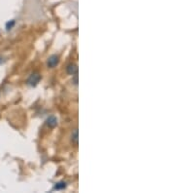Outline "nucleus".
I'll return each instance as SVG.
<instances>
[{
	"label": "nucleus",
	"mask_w": 175,
	"mask_h": 193,
	"mask_svg": "<svg viewBox=\"0 0 175 193\" xmlns=\"http://www.w3.org/2000/svg\"><path fill=\"white\" fill-rule=\"evenodd\" d=\"M41 80V75L35 72V73H32L30 76H29V78L27 79V84L30 85V86H36L39 81Z\"/></svg>",
	"instance_id": "f257e3e1"
},
{
	"label": "nucleus",
	"mask_w": 175,
	"mask_h": 193,
	"mask_svg": "<svg viewBox=\"0 0 175 193\" xmlns=\"http://www.w3.org/2000/svg\"><path fill=\"white\" fill-rule=\"evenodd\" d=\"M0 62H1V59H0Z\"/></svg>",
	"instance_id": "1a4fd4ad"
},
{
	"label": "nucleus",
	"mask_w": 175,
	"mask_h": 193,
	"mask_svg": "<svg viewBox=\"0 0 175 193\" xmlns=\"http://www.w3.org/2000/svg\"><path fill=\"white\" fill-rule=\"evenodd\" d=\"M46 124L50 128H55L57 125V119H56V117L53 116V115H52V116H49V118L46 120Z\"/></svg>",
	"instance_id": "20e7f679"
},
{
	"label": "nucleus",
	"mask_w": 175,
	"mask_h": 193,
	"mask_svg": "<svg viewBox=\"0 0 175 193\" xmlns=\"http://www.w3.org/2000/svg\"><path fill=\"white\" fill-rule=\"evenodd\" d=\"M78 140H79V136H78V129L75 130L71 134V141L74 145H78Z\"/></svg>",
	"instance_id": "39448f33"
},
{
	"label": "nucleus",
	"mask_w": 175,
	"mask_h": 193,
	"mask_svg": "<svg viewBox=\"0 0 175 193\" xmlns=\"http://www.w3.org/2000/svg\"><path fill=\"white\" fill-rule=\"evenodd\" d=\"M66 71L68 74L70 75H75L78 73V66H77V64L75 63H70L66 67Z\"/></svg>",
	"instance_id": "7ed1b4c3"
},
{
	"label": "nucleus",
	"mask_w": 175,
	"mask_h": 193,
	"mask_svg": "<svg viewBox=\"0 0 175 193\" xmlns=\"http://www.w3.org/2000/svg\"><path fill=\"white\" fill-rule=\"evenodd\" d=\"M74 84H75V85L78 84V77H77V76H75V78H74Z\"/></svg>",
	"instance_id": "6e6552de"
},
{
	"label": "nucleus",
	"mask_w": 175,
	"mask_h": 193,
	"mask_svg": "<svg viewBox=\"0 0 175 193\" xmlns=\"http://www.w3.org/2000/svg\"><path fill=\"white\" fill-rule=\"evenodd\" d=\"M65 187H66V183L64 182H60L56 183L54 189H56V190H61V189H64Z\"/></svg>",
	"instance_id": "423d86ee"
},
{
	"label": "nucleus",
	"mask_w": 175,
	"mask_h": 193,
	"mask_svg": "<svg viewBox=\"0 0 175 193\" xmlns=\"http://www.w3.org/2000/svg\"><path fill=\"white\" fill-rule=\"evenodd\" d=\"M14 24H15V21H11V23L9 22V23H7V24H6V28H7V29L9 30V29L12 28V27H13V25H14Z\"/></svg>",
	"instance_id": "0eeeda50"
},
{
	"label": "nucleus",
	"mask_w": 175,
	"mask_h": 193,
	"mask_svg": "<svg viewBox=\"0 0 175 193\" xmlns=\"http://www.w3.org/2000/svg\"><path fill=\"white\" fill-rule=\"evenodd\" d=\"M58 62H60V58H58V56L53 55V56H51L49 59H48L47 66L50 68H54V67H56L57 66Z\"/></svg>",
	"instance_id": "f03ea898"
}]
</instances>
